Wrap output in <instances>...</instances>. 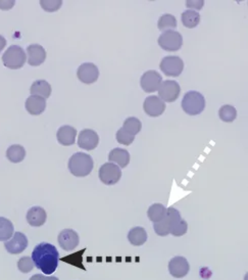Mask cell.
<instances>
[{"label":"cell","instance_id":"6da1fadb","mask_svg":"<svg viewBox=\"0 0 248 280\" xmlns=\"http://www.w3.org/2000/svg\"><path fill=\"white\" fill-rule=\"evenodd\" d=\"M31 258L34 265L39 270L46 275H50L58 266L59 254L54 245L47 242H41L35 246Z\"/></svg>","mask_w":248,"mask_h":280},{"label":"cell","instance_id":"7a4b0ae2","mask_svg":"<svg viewBox=\"0 0 248 280\" xmlns=\"http://www.w3.org/2000/svg\"><path fill=\"white\" fill-rule=\"evenodd\" d=\"M92 158L84 152H76L69 160V170L76 177H86L93 170Z\"/></svg>","mask_w":248,"mask_h":280},{"label":"cell","instance_id":"3957f363","mask_svg":"<svg viewBox=\"0 0 248 280\" xmlns=\"http://www.w3.org/2000/svg\"><path fill=\"white\" fill-rule=\"evenodd\" d=\"M205 108V100L201 93L197 91H189L183 98L182 109L190 116H196L203 112Z\"/></svg>","mask_w":248,"mask_h":280},{"label":"cell","instance_id":"277c9868","mask_svg":"<svg viewBox=\"0 0 248 280\" xmlns=\"http://www.w3.org/2000/svg\"><path fill=\"white\" fill-rule=\"evenodd\" d=\"M27 60L25 50L19 45L10 46L3 55L4 65L11 70H18L24 67Z\"/></svg>","mask_w":248,"mask_h":280},{"label":"cell","instance_id":"5b68a950","mask_svg":"<svg viewBox=\"0 0 248 280\" xmlns=\"http://www.w3.org/2000/svg\"><path fill=\"white\" fill-rule=\"evenodd\" d=\"M159 44L166 51H178L183 45V37L177 31H167L160 36Z\"/></svg>","mask_w":248,"mask_h":280},{"label":"cell","instance_id":"8992f818","mask_svg":"<svg viewBox=\"0 0 248 280\" xmlns=\"http://www.w3.org/2000/svg\"><path fill=\"white\" fill-rule=\"evenodd\" d=\"M158 91L160 96L159 98L164 103H174L180 96L181 87L176 81L167 80L161 84Z\"/></svg>","mask_w":248,"mask_h":280},{"label":"cell","instance_id":"52a82bcc","mask_svg":"<svg viewBox=\"0 0 248 280\" xmlns=\"http://www.w3.org/2000/svg\"><path fill=\"white\" fill-rule=\"evenodd\" d=\"M99 179L106 185H113L117 183L121 177V171L118 166L112 163L103 164L98 172Z\"/></svg>","mask_w":248,"mask_h":280},{"label":"cell","instance_id":"ba28073f","mask_svg":"<svg viewBox=\"0 0 248 280\" xmlns=\"http://www.w3.org/2000/svg\"><path fill=\"white\" fill-rule=\"evenodd\" d=\"M161 70L166 76L179 77L184 69V63L179 56H166L160 65Z\"/></svg>","mask_w":248,"mask_h":280},{"label":"cell","instance_id":"9c48e42d","mask_svg":"<svg viewBox=\"0 0 248 280\" xmlns=\"http://www.w3.org/2000/svg\"><path fill=\"white\" fill-rule=\"evenodd\" d=\"M28 246V238L22 232H15L14 235L5 242L6 250L12 255L23 253Z\"/></svg>","mask_w":248,"mask_h":280},{"label":"cell","instance_id":"30bf717a","mask_svg":"<svg viewBox=\"0 0 248 280\" xmlns=\"http://www.w3.org/2000/svg\"><path fill=\"white\" fill-rule=\"evenodd\" d=\"M163 83L162 76L153 70L145 72L140 80L142 89L147 93H152L159 90L161 84Z\"/></svg>","mask_w":248,"mask_h":280},{"label":"cell","instance_id":"8fae6325","mask_svg":"<svg viewBox=\"0 0 248 280\" xmlns=\"http://www.w3.org/2000/svg\"><path fill=\"white\" fill-rule=\"evenodd\" d=\"M77 76L82 83L92 84L97 81L99 77V70L94 64L85 63L78 68Z\"/></svg>","mask_w":248,"mask_h":280},{"label":"cell","instance_id":"7c38bea8","mask_svg":"<svg viewBox=\"0 0 248 280\" xmlns=\"http://www.w3.org/2000/svg\"><path fill=\"white\" fill-rule=\"evenodd\" d=\"M57 239L60 247L67 252L74 251L80 242L79 234L73 229H64L58 234Z\"/></svg>","mask_w":248,"mask_h":280},{"label":"cell","instance_id":"4fadbf2b","mask_svg":"<svg viewBox=\"0 0 248 280\" xmlns=\"http://www.w3.org/2000/svg\"><path fill=\"white\" fill-rule=\"evenodd\" d=\"M190 270L189 263L184 257L178 256L169 262V272L175 278L185 277Z\"/></svg>","mask_w":248,"mask_h":280},{"label":"cell","instance_id":"5bb4252c","mask_svg":"<svg viewBox=\"0 0 248 280\" xmlns=\"http://www.w3.org/2000/svg\"><path fill=\"white\" fill-rule=\"evenodd\" d=\"M144 112L150 117H160L166 111V103H164L159 97L151 96L146 98L143 104Z\"/></svg>","mask_w":248,"mask_h":280},{"label":"cell","instance_id":"9a60e30c","mask_svg":"<svg viewBox=\"0 0 248 280\" xmlns=\"http://www.w3.org/2000/svg\"><path fill=\"white\" fill-rule=\"evenodd\" d=\"M99 143V136L91 129H84L80 132L78 137V145L82 149L93 150Z\"/></svg>","mask_w":248,"mask_h":280},{"label":"cell","instance_id":"2e32d148","mask_svg":"<svg viewBox=\"0 0 248 280\" xmlns=\"http://www.w3.org/2000/svg\"><path fill=\"white\" fill-rule=\"evenodd\" d=\"M46 59V51L39 44H31L27 48V61L32 67L42 65Z\"/></svg>","mask_w":248,"mask_h":280},{"label":"cell","instance_id":"e0dca14e","mask_svg":"<svg viewBox=\"0 0 248 280\" xmlns=\"http://www.w3.org/2000/svg\"><path fill=\"white\" fill-rule=\"evenodd\" d=\"M76 136H77V130L74 127L69 125L61 126L56 133L57 141L65 146L73 145L76 141Z\"/></svg>","mask_w":248,"mask_h":280},{"label":"cell","instance_id":"ac0fdd59","mask_svg":"<svg viewBox=\"0 0 248 280\" xmlns=\"http://www.w3.org/2000/svg\"><path fill=\"white\" fill-rule=\"evenodd\" d=\"M27 112L32 116L41 115L46 109V101L40 97L31 96L27 99L25 104Z\"/></svg>","mask_w":248,"mask_h":280},{"label":"cell","instance_id":"d6986e66","mask_svg":"<svg viewBox=\"0 0 248 280\" xmlns=\"http://www.w3.org/2000/svg\"><path fill=\"white\" fill-rule=\"evenodd\" d=\"M109 163L115 164L119 168H125L130 163V153L128 150L122 148H114L108 154Z\"/></svg>","mask_w":248,"mask_h":280},{"label":"cell","instance_id":"ffe728a7","mask_svg":"<svg viewBox=\"0 0 248 280\" xmlns=\"http://www.w3.org/2000/svg\"><path fill=\"white\" fill-rule=\"evenodd\" d=\"M47 219L45 210L41 207H33L27 213V221L33 227L42 226Z\"/></svg>","mask_w":248,"mask_h":280},{"label":"cell","instance_id":"44dd1931","mask_svg":"<svg viewBox=\"0 0 248 280\" xmlns=\"http://www.w3.org/2000/svg\"><path fill=\"white\" fill-rule=\"evenodd\" d=\"M51 85L45 81V80H37L35 81L31 88H30V92L31 96H36V97H40L44 100L48 99L51 96Z\"/></svg>","mask_w":248,"mask_h":280},{"label":"cell","instance_id":"7402d4cb","mask_svg":"<svg viewBox=\"0 0 248 280\" xmlns=\"http://www.w3.org/2000/svg\"><path fill=\"white\" fill-rule=\"evenodd\" d=\"M128 240L135 246L143 245L147 240V232L142 227H134L128 233Z\"/></svg>","mask_w":248,"mask_h":280},{"label":"cell","instance_id":"603a6c76","mask_svg":"<svg viewBox=\"0 0 248 280\" xmlns=\"http://www.w3.org/2000/svg\"><path fill=\"white\" fill-rule=\"evenodd\" d=\"M7 158L12 163H21L26 158V149L20 144L11 145L7 150Z\"/></svg>","mask_w":248,"mask_h":280},{"label":"cell","instance_id":"cb8c5ba5","mask_svg":"<svg viewBox=\"0 0 248 280\" xmlns=\"http://www.w3.org/2000/svg\"><path fill=\"white\" fill-rule=\"evenodd\" d=\"M15 233V227L11 220L0 217V241L9 240Z\"/></svg>","mask_w":248,"mask_h":280},{"label":"cell","instance_id":"d4e9b609","mask_svg":"<svg viewBox=\"0 0 248 280\" xmlns=\"http://www.w3.org/2000/svg\"><path fill=\"white\" fill-rule=\"evenodd\" d=\"M167 215V208L162 204H153L147 211V216L153 223L162 221Z\"/></svg>","mask_w":248,"mask_h":280},{"label":"cell","instance_id":"484cf974","mask_svg":"<svg viewBox=\"0 0 248 280\" xmlns=\"http://www.w3.org/2000/svg\"><path fill=\"white\" fill-rule=\"evenodd\" d=\"M182 23L186 28L193 29L195 28L200 22V15L195 11H186L181 16Z\"/></svg>","mask_w":248,"mask_h":280},{"label":"cell","instance_id":"4316f807","mask_svg":"<svg viewBox=\"0 0 248 280\" xmlns=\"http://www.w3.org/2000/svg\"><path fill=\"white\" fill-rule=\"evenodd\" d=\"M158 26L162 32L172 31L177 28V20L173 15L166 14L160 18Z\"/></svg>","mask_w":248,"mask_h":280},{"label":"cell","instance_id":"83f0119b","mask_svg":"<svg viewBox=\"0 0 248 280\" xmlns=\"http://www.w3.org/2000/svg\"><path fill=\"white\" fill-rule=\"evenodd\" d=\"M126 132H128L130 135H137L142 128L141 121L135 117H130L123 122V126L121 127Z\"/></svg>","mask_w":248,"mask_h":280},{"label":"cell","instance_id":"f1b7e54d","mask_svg":"<svg viewBox=\"0 0 248 280\" xmlns=\"http://www.w3.org/2000/svg\"><path fill=\"white\" fill-rule=\"evenodd\" d=\"M219 117L224 122H233L237 117L236 109L232 106L225 105L219 111Z\"/></svg>","mask_w":248,"mask_h":280},{"label":"cell","instance_id":"f546056e","mask_svg":"<svg viewBox=\"0 0 248 280\" xmlns=\"http://www.w3.org/2000/svg\"><path fill=\"white\" fill-rule=\"evenodd\" d=\"M153 229L156 233L160 236H167L171 232V225L169 220L165 217L162 221L153 223Z\"/></svg>","mask_w":248,"mask_h":280},{"label":"cell","instance_id":"4dcf8cb0","mask_svg":"<svg viewBox=\"0 0 248 280\" xmlns=\"http://www.w3.org/2000/svg\"><path fill=\"white\" fill-rule=\"evenodd\" d=\"M41 8L47 13H54L60 9L63 6L61 0H41Z\"/></svg>","mask_w":248,"mask_h":280},{"label":"cell","instance_id":"1f68e13d","mask_svg":"<svg viewBox=\"0 0 248 280\" xmlns=\"http://www.w3.org/2000/svg\"><path fill=\"white\" fill-rule=\"evenodd\" d=\"M115 137H116L117 142L120 143V144H123V145H130V144H132L133 141H134V139H135V136L130 135L128 132H126L122 128L118 129V131L116 132Z\"/></svg>","mask_w":248,"mask_h":280},{"label":"cell","instance_id":"d6a6232c","mask_svg":"<svg viewBox=\"0 0 248 280\" xmlns=\"http://www.w3.org/2000/svg\"><path fill=\"white\" fill-rule=\"evenodd\" d=\"M34 262L31 257H23L18 262V268L22 273H29L34 268Z\"/></svg>","mask_w":248,"mask_h":280},{"label":"cell","instance_id":"836d02e7","mask_svg":"<svg viewBox=\"0 0 248 280\" xmlns=\"http://www.w3.org/2000/svg\"><path fill=\"white\" fill-rule=\"evenodd\" d=\"M188 230V225H187V222L184 221L183 219L178 222L171 230V234L174 235V236H182L184 235Z\"/></svg>","mask_w":248,"mask_h":280},{"label":"cell","instance_id":"e575fe53","mask_svg":"<svg viewBox=\"0 0 248 280\" xmlns=\"http://www.w3.org/2000/svg\"><path fill=\"white\" fill-rule=\"evenodd\" d=\"M203 0H188V2H186V7L190 9V11H199L203 8Z\"/></svg>","mask_w":248,"mask_h":280},{"label":"cell","instance_id":"d590c367","mask_svg":"<svg viewBox=\"0 0 248 280\" xmlns=\"http://www.w3.org/2000/svg\"><path fill=\"white\" fill-rule=\"evenodd\" d=\"M14 0H7V2H0V10L2 11H9L15 6Z\"/></svg>","mask_w":248,"mask_h":280},{"label":"cell","instance_id":"8d00e7d4","mask_svg":"<svg viewBox=\"0 0 248 280\" xmlns=\"http://www.w3.org/2000/svg\"><path fill=\"white\" fill-rule=\"evenodd\" d=\"M6 45H7L6 38L3 35H0V52H2L4 50V48L6 47Z\"/></svg>","mask_w":248,"mask_h":280},{"label":"cell","instance_id":"74e56055","mask_svg":"<svg viewBox=\"0 0 248 280\" xmlns=\"http://www.w3.org/2000/svg\"><path fill=\"white\" fill-rule=\"evenodd\" d=\"M30 280H46V276L42 274H36L30 278Z\"/></svg>","mask_w":248,"mask_h":280},{"label":"cell","instance_id":"f35d334b","mask_svg":"<svg viewBox=\"0 0 248 280\" xmlns=\"http://www.w3.org/2000/svg\"><path fill=\"white\" fill-rule=\"evenodd\" d=\"M46 280H59V279L54 276H49V277H46Z\"/></svg>","mask_w":248,"mask_h":280}]
</instances>
